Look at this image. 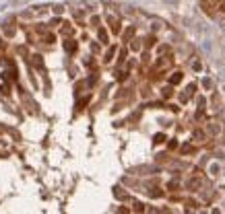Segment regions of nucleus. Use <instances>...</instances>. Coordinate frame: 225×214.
Masks as SVG:
<instances>
[{
	"mask_svg": "<svg viewBox=\"0 0 225 214\" xmlns=\"http://www.w3.org/2000/svg\"><path fill=\"white\" fill-rule=\"evenodd\" d=\"M170 80H171V85H175V82H180V80H182V74H180V72H175Z\"/></svg>",
	"mask_w": 225,
	"mask_h": 214,
	"instance_id": "1",
	"label": "nucleus"
},
{
	"mask_svg": "<svg viewBox=\"0 0 225 214\" xmlns=\"http://www.w3.org/2000/svg\"><path fill=\"white\" fill-rule=\"evenodd\" d=\"M99 39H103V41H107V33H105V31H99Z\"/></svg>",
	"mask_w": 225,
	"mask_h": 214,
	"instance_id": "2",
	"label": "nucleus"
},
{
	"mask_svg": "<svg viewBox=\"0 0 225 214\" xmlns=\"http://www.w3.org/2000/svg\"><path fill=\"white\" fill-rule=\"evenodd\" d=\"M155 142H163V134H157L155 136Z\"/></svg>",
	"mask_w": 225,
	"mask_h": 214,
	"instance_id": "3",
	"label": "nucleus"
}]
</instances>
